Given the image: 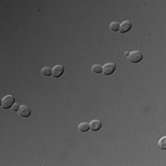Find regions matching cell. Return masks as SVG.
<instances>
[{
    "label": "cell",
    "mask_w": 166,
    "mask_h": 166,
    "mask_svg": "<svg viewBox=\"0 0 166 166\" xmlns=\"http://www.w3.org/2000/svg\"><path fill=\"white\" fill-rule=\"evenodd\" d=\"M15 102V98L12 95H7L1 100V107L4 109H8L9 107H12Z\"/></svg>",
    "instance_id": "6da1fadb"
},
{
    "label": "cell",
    "mask_w": 166,
    "mask_h": 166,
    "mask_svg": "<svg viewBox=\"0 0 166 166\" xmlns=\"http://www.w3.org/2000/svg\"><path fill=\"white\" fill-rule=\"evenodd\" d=\"M143 58V54L139 51H133L129 53V56H128V59L131 62V63H139Z\"/></svg>",
    "instance_id": "7a4b0ae2"
},
{
    "label": "cell",
    "mask_w": 166,
    "mask_h": 166,
    "mask_svg": "<svg viewBox=\"0 0 166 166\" xmlns=\"http://www.w3.org/2000/svg\"><path fill=\"white\" fill-rule=\"evenodd\" d=\"M115 68L116 66L114 63H107L102 66V73L105 76H109V75H112L114 72Z\"/></svg>",
    "instance_id": "3957f363"
},
{
    "label": "cell",
    "mask_w": 166,
    "mask_h": 166,
    "mask_svg": "<svg viewBox=\"0 0 166 166\" xmlns=\"http://www.w3.org/2000/svg\"><path fill=\"white\" fill-rule=\"evenodd\" d=\"M65 71V68L62 65H56L54 66V68L52 69V76L54 78H59L63 75Z\"/></svg>",
    "instance_id": "277c9868"
},
{
    "label": "cell",
    "mask_w": 166,
    "mask_h": 166,
    "mask_svg": "<svg viewBox=\"0 0 166 166\" xmlns=\"http://www.w3.org/2000/svg\"><path fill=\"white\" fill-rule=\"evenodd\" d=\"M132 28V23L129 21V20H125L124 22H122L120 24L119 27V32L120 33H126L127 31H129Z\"/></svg>",
    "instance_id": "5b68a950"
},
{
    "label": "cell",
    "mask_w": 166,
    "mask_h": 166,
    "mask_svg": "<svg viewBox=\"0 0 166 166\" xmlns=\"http://www.w3.org/2000/svg\"><path fill=\"white\" fill-rule=\"evenodd\" d=\"M18 113L20 116H22V117H29L31 114V110L26 105H21Z\"/></svg>",
    "instance_id": "8992f818"
},
{
    "label": "cell",
    "mask_w": 166,
    "mask_h": 166,
    "mask_svg": "<svg viewBox=\"0 0 166 166\" xmlns=\"http://www.w3.org/2000/svg\"><path fill=\"white\" fill-rule=\"evenodd\" d=\"M102 127V122L100 120H92L90 123V129L92 131H98Z\"/></svg>",
    "instance_id": "52a82bcc"
},
{
    "label": "cell",
    "mask_w": 166,
    "mask_h": 166,
    "mask_svg": "<svg viewBox=\"0 0 166 166\" xmlns=\"http://www.w3.org/2000/svg\"><path fill=\"white\" fill-rule=\"evenodd\" d=\"M78 130L80 132H87L90 130V124L88 123H81L78 125Z\"/></svg>",
    "instance_id": "ba28073f"
},
{
    "label": "cell",
    "mask_w": 166,
    "mask_h": 166,
    "mask_svg": "<svg viewBox=\"0 0 166 166\" xmlns=\"http://www.w3.org/2000/svg\"><path fill=\"white\" fill-rule=\"evenodd\" d=\"M42 74L44 76H51L52 75V68H49V66H45L43 69H42Z\"/></svg>",
    "instance_id": "9c48e42d"
},
{
    "label": "cell",
    "mask_w": 166,
    "mask_h": 166,
    "mask_svg": "<svg viewBox=\"0 0 166 166\" xmlns=\"http://www.w3.org/2000/svg\"><path fill=\"white\" fill-rule=\"evenodd\" d=\"M119 27H120V25L118 22H112L110 24V30L112 31H118Z\"/></svg>",
    "instance_id": "30bf717a"
},
{
    "label": "cell",
    "mask_w": 166,
    "mask_h": 166,
    "mask_svg": "<svg viewBox=\"0 0 166 166\" xmlns=\"http://www.w3.org/2000/svg\"><path fill=\"white\" fill-rule=\"evenodd\" d=\"M91 70H92V72L94 73H102V66L101 65H94L92 66V68H91Z\"/></svg>",
    "instance_id": "8fae6325"
},
{
    "label": "cell",
    "mask_w": 166,
    "mask_h": 166,
    "mask_svg": "<svg viewBox=\"0 0 166 166\" xmlns=\"http://www.w3.org/2000/svg\"><path fill=\"white\" fill-rule=\"evenodd\" d=\"M159 147L161 149H166V137H163L159 141Z\"/></svg>",
    "instance_id": "7c38bea8"
},
{
    "label": "cell",
    "mask_w": 166,
    "mask_h": 166,
    "mask_svg": "<svg viewBox=\"0 0 166 166\" xmlns=\"http://www.w3.org/2000/svg\"><path fill=\"white\" fill-rule=\"evenodd\" d=\"M19 108H20V106L18 104V103H14V104H13V106L11 107V109L13 110L14 112H19Z\"/></svg>",
    "instance_id": "4fadbf2b"
},
{
    "label": "cell",
    "mask_w": 166,
    "mask_h": 166,
    "mask_svg": "<svg viewBox=\"0 0 166 166\" xmlns=\"http://www.w3.org/2000/svg\"><path fill=\"white\" fill-rule=\"evenodd\" d=\"M125 56H126L127 57H128V56H129V52H126V53H125Z\"/></svg>",
    "instance_id": "5bb4252c"
}]
</instances>
